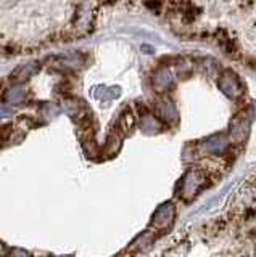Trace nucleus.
I'll return each mask as SVG.
<instances>
[{
	"instance_id": "obj_1",
	"label": "nucleus",
	"mask_w": 256,
	"mask_h": 257,
	"mask_svg": "<svg viewBox=\"0 0 256 257\" xmlns=\"http://www.w3.org/2000/svg\"><path fill=\"white\" fill-rule=\"evenodd\" d=\"M26 96V90L23 87H15L12 90H9L5 93V101L10 103V104H18L25 100Z\"/></svg>"
},
{
	"instance_id": "obj_2",
	"label": "nucleus",
	"mask_w": 256,
	"mask_h": 257,
	"mask_svg": "<svg viewBox=\"0 0 256 257\" xmlns=\"http://www.w3.org/2000/svg\"><path fill=\"white\" fill-rule=\"evenodd\" d=\"M36 71H37L36 64H25V66H21L17 72H15V76H17L18 80H23V79H26L29 76H33Z\"/></svg>"
},
{
	"instance_id": "obj_3",
	"label": "nucleus",
	"mask_w": 256,
	"mask_h": 257,
	"mask_svg": "<svg viewBox=\"0 0 256 257\" xmlns=\"http://www.w3.org/2000/svg\"><path fill=\"white\" fill-rule=\"evenodd\" d=\"M15 257H31L26 251H23V249H17V251L13 252Z\"/></svg>"
}]
</instances>
